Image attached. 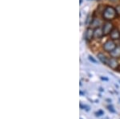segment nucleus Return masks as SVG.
I'll return each mask as SVG.
<instances>
[{
    "mask_svg": "<svg viewBox=\"0 0 120 119\" xmlns=\"http://www.w3.org/2000/svg\"><path fill=\"white\" fill-rule=\"evenodd\" d=\"M117 11L115 8L110 6H107L105 9H104L103 14H102V17L105 20L110 21V20H113L116 18L117 16Z\"/></svg>",
    "mask_w": 120,
    "mask_h": 119,
    "instance_id": "1",
    "label": "nucleus"
},
{
    "mask_svg": "<svg viewBox=\"0 0 120 119\" xmlns=\"http://www.w3.org/2000/svg\"><path fill=\"white\" fill-rule=\"evenodd\" d=\"M117 47H116V44L115 43V42L113 40H108L106 41L105 43L103 44V49L104 50L107 51V52H112L115 48Z\"/></svg>",
    "mask_w": 120,
    "mask_h": 119,
    "instance_id": "2",
    "label": "nucleus"
},
{
    "mask_svg": "<svg viewBox=\"0 0 120 119\" xmlns=\"http://www.w3.org/2000/svg\"><path fill=\"white\" fill-rule=\"evenodd\" d=\"M114 26L113 24L111 22H106L102 26V32H103V35H108L111 33V31L113 30Z\"/></svg>",
    "mask_w": 120,
    "mask_h": 119,
    "instance_id": "3",
    "label": "nucleus"
},
{
    "mask_svg": "<svg viewBox=\"0 0 120 119\" xmlns=\"http://www.w3.org/2000/svg\"><path fill=\"white\" fill-rule=\"evenodd\" d=\"M111 38L112 40H118L120 39V32L117 28L113 29V30L111 31Z\"/></svg>",
    "mask_w": 120,
    "mask_h": 119,
    "instance_id": "4",
    "label": "nucleus"
},
{
    "mask_svg": "<svg viewBox=\"0 0 120 119\" xmlns=\"http://www.w3.org/2000/svg\"><path fill=\"white\" fill-rule=\"evenodd\" d=\"M94 30H93L91 28H88L86 30V40H91L93 38H94Z\"/></svg>",
    "mask_w": 120,
    "mask_h": 119,
    "instance_id": "5",
    "label": "nucleus"
},
{
    "mask_svg": "<svg viewBox=\"0 0 120 119\" xmlns=\"http://www.w3.org/2000/svg\"><path fill=\"white\" fill-rule=\"evenodd\" d=\"M103 36V32H102V29L97 27L94 30V37L95 38H100Z\"/></svg>",
    "mask_w": 120,
    "mask_h": 119,
    "instance_id": "6",
    "label": "nucleus"
},
{
    "mask_svg": "<svg viewBox=\"0 0 120 119\" xmlns=\"http://www.w3.org/2000/svg\"><path fill=\"white\" fill-rule=\"evenodd\" d=\"M108 65H109L110 67H111L112 69H115L116 67L118 66V62L116 61V59L115 58H111L108 60Z\"/></svg>",
    "mask_w": 120,
    "mask_h": 119,
    "instance_id": "7",
    "label": "nucleus"
},
{
    "mask_svg": "<svg viewBox=\"0 0 120 119\" xmlns=\"http://www.w3.org/2000/svg\"><path fill=\"white\" fill-rule=\"evenodd\" d=\"M111 55L113 58H118L120 56V47H116L112 52H111Z\"/></svg>",
    "mask_w": 120,
    "mask_h": 119,
    "instance_id": "8",
    "label": "nucleus"
},
{
    "mask_svg": "<svg viewBox=\"0 0 120 119\" xmlns=\"http://www.w3.org/2000/svg\"><path fill=\"white\" fill-rule=\"evenodd\" d=\"M98 58L102 63H104V64H107L108 63V60H107V58H106V57L104 54H102L101 53L98 54Z\"/></svg>",
    "mask_w": 120,
    "mask_h": 119,
    "instance_id": "9",
    "label": "nucleus"
},
{
    "mask_svg": "<svg viewBox=\"0 0 120 119\" xmlns=\"http://www.w3.org/2000/svg\"><path fill=\"white\" fill-rule=\"evenodd\" d=\"M89 59H90V61H92V62H94V63H96V62H96V60H94V59L93 58V57H91V56H89Z\"/></svg>",
    "mask_w": 120,
    "mask_h": 119,
    "instance_id": "10",
    "label": "nucleus"
},
{
    "mask_svg": "<svg viewBox=\"0 0 120 119\" xmlns=\"http://www.w3.org/2000/svg\"><path fill=\"white\" fill-rule=\"evenodd\" d=\"M116 11H117V13L118 14H120V6H119V7H117V8H116Z\"/></svg>",
    "mask_w": 120,
    "mask_h": 119,
    "instance_id": "11",
    "label": "nucleus"
},
{
    "mask_svg": "<svg viewBox=\"0 0 120 119\" xmlns=\"http://www.w3.org/2000/svg\"><path fill=\"white\" fill-rule=\"evenodd\" d=\"M109 1H111V2H115L116 0H109Z\"/></svg>",
    "mask_w": 120,
    "mask_h": 119,
    "instance_id": "12",
    "label": "nucleus"
}]
</instances>
